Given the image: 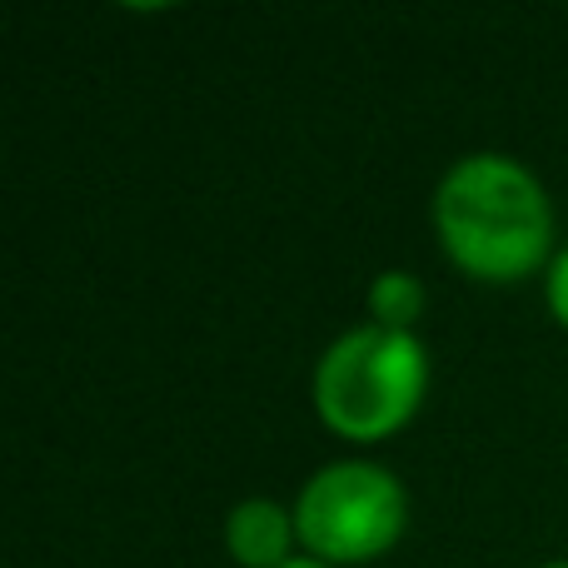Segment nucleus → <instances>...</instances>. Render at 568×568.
<instances>
[{
	"mask_svg": "<svg viewBox=\"0 0 568 568\" xmlns=\"http://www.w3.org/2000/svg\"><path fill=\"white\" fill-rule=\"evenodd\" d=\"M539 568H568V564H564V559H554V564H539Z\"/></svg>",
	"mask_w": 568,
	"mask_h": 568,
	"instance_id": "obj_8",
	"label": "nucleus"
},
{
	"mask_svg": "<svg viewBox=\"0 0 568 568\" xmlns=\"http://www.w3.org/2000/svg\"><path fill=\"white\" fill-rule=\"evenodd\" d=\"M284 568H334V564H320V559H290Z\"/></svg>",
	"mask_w": 568,
	"mask_h": 568,
	"instance_id": "obj_7",
	"label": "nucleus"
},
{
	"mask_svg": "<svg viewBox=\"0 0 568 568\" xmlns=\"http://www.w3.org/2000/svg\"><path fill=\"white\" fill-rule=\"evenodd\" d=\"M434 230L464 275L484 284L524 280L554 250V210L529 165L509 155H464L434 190Z\"/></svg>",
	"mask_w": 568,
	"mask_h": 568,
	"instance_id": "obj_1",
	"label": "nucleus"
},
{
	"mask_svg": "<svg viewBox=\"0 0 568 568\" xmlns=\"http://www.w3.org/2000/svg\"><path fill=\"white\" fill-rule=\"evenodd\" d=\"M429 389V354L414 334L364 324L314 364V409L339 439H389L414 419Z\"/></svg>",
	"mask_w": 568,
	"mask_h": 568,
	"instance_id": "obj_2",
	"label": "nucleus"
},
{
	"mask_svg": "<svg viewBox=\"0 0 568 568\" xmlns=\"http://www.w3.org/2000/svg\"><path fill=\"white\" fill-rule=\"evenodd\" d=\"M544 300H549V314L568 329V245L549 260V280H544Z\"/></svg>",
	"mask_w": 568,
	"mask_h": 568,
	"instance_id": "obj_6",
	"label": "nucleus"
},
{
	"mask_svg": "<svg viewBox=\"0 0 568 568\" xmlns=\"http://www.w3.org/2000/svg\"><path fill=\"white\" fill-rule=\"evenodd\" d=\"M424 304H429V294H424V284L409 270H384L369 284V314L379 329L414 334V320L424 314Z\"/></svg>",
	"mask_w": 568,
	"mask_h": 568,
	"instance_id": "obj_5",
	"label": "nucleus"
},
{
	"mask_svg": "<svg viewBox=\"0 0 568 568\" xmlns=\"http://www.w3.org/2000/svg\"><path fill=\"white\" fill-rule=\"evenodd\" d=\"M294 539V514L275 499H240L225 514V549L240 568H284Z\"/></svg>",
	"mask_w": 568,
	"mask_h": 568,
	"instance_id": "obj_4",
	"label": "nucleus"
},
{
	"mask_svg": "<svg viewBox=\"0 0 568 568\" xmlns=\"http://www.w3.org/2000/svg\"><path fill=\"white\" fill-rule=\"evenodd\" d=\"M409 524L404 484L384 464L339 459L310 474L294 504V529L310 559L320 564H369L399 544Z\"/></svg>",
	"mask_w": 568,
	"mask_h": 568,
	"instance_id": "obj_3",
	"label": "nucleus"
}]
</instances>
